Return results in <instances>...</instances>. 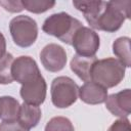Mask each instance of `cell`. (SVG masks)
I'll list each match as a JSON object with an SVG mask.
<instances>
[{
	"label": "cell",
	"mask_w": 131,
	"mask_h": 131,
	"mask_svg": "<svg viewBox=\"0 0 131 131\" xmlns=\"http://www.w3.org/2000/svg\"><path fill=\"white\" fill-rule=\"evenodd\" d=\"M9 31L13 42L23 48L33 45L38 37L37 23L28 15L13 17L9 23Z\"/></svg>",
	"instance_id": "obj_4"
},
{
	"label": "cell",
	"mask_w": 131,
	"mask_h": 131,
	"mask_svg": "<svg viewBox=\"0 0 131 131\" xmlns=\"http://www.w3.org/2000/svg\"><path fill=\"white\" fill-rule=\"evenodd\" d=\"M105 106L110 113L119 118H127L131 111V92L130 89H125L118 93H113L107 96Z\"/></svg>",
	"instance_id": "obj_10"
},
{
	"label": "cell",
	"mask_w": 131,
	"mask_h": 131,
	"mask_svg": "<svg viewBox=\"0 0 131 131\" xmlns=\"http://www.w3.org/2000/svg\"><path fill=\"white\" fill-rule=\"evenodd\" d=\"M44 131H75L72 122L66 117H54L50 119Z\"/></svg>",
	"instance_id": "obj_19"
},
{
	"label": "cell",
	"mask_w": 131,
	"mask_h": 131,
	"mask_svg": "<svg viewBox=\"0 0 131 131\" xmlns=\"http://www.w3.org/2000/svg\"><path fill=\"white\" fill-rule=\"evenodd\" d=\"M50 92L52 103L58 108H64L76 102L79 86L70 77L60 76L53 79Z\"/></svg>",
	"instance_id": "obj_5"
},
{
	"label": "cell",
	"mask_w": 131,
	"mask_h": 131,
	"mask_svg": "<svg viewBox=\"0 0 131 131\" xmlns=\"http://www.w3.org/2000/svg\"><path fill=\"white\" fill-rule=\"evenodd\" d=\"M6 53V41L2 33H0V57Z\"/></svg>",
	"instance_id": "obj_23"
},
{
	"label": "cell",
	"mask_w": 131,
	"mask_h": 131,
	"mask_svg": "<svg viewBox=\"0 0 131 131\" xmlns=\"http://www.w3.org/2000/svg\"><path fill=\"white\" fill-rule=\"evenodd\" d=\"M20 104L12 96L0 97V119L3 122L17 121Z\"/></svg>",
	"instance_id": "obj_15"
},
{
	"label": "cell",
	"mask_w": 131,
	"mask_h": 131,
	"mask_svg": "<svg viewBox=\"0 0 131 131\" xmlns=\"http://www.w3.org/2000/svg\"><path fill=\"white\" fill-rule=\"evenodd\" d=\"M72 45L77 52L76 54L87 57L94 56L99 49V36L94 30L82 26L76 31Z\"/></svg>",
	"instance_id": "obj_6"
},
{
	"label": "cell",
	"mask_w": 131,
	"mask_h": 131,
	"mask_svg": "<svg viewBox=\"0 0 131 131\" xmlns=\"http://www.w3.org/2000/svg\"><path fill=\"white\" fill-rule=\"evenodd\" d=\"M78 96L87 104H100L105 102L107 98V90L99 84L89 81L79 87Z\"/></svg>",
	"instance_id": "obj_11"
},
{
	"label": "cell",
	"mask_w": 131,
	"mask_h": 131,
	"mask_svg": "<svg viewBox=\"0 0 131 131\" xmlns=\"http://www.w3.org/2000/svg\"><path fill=\"white\" fill-rule=\"evenodd\" d=\"M107 131H131L130 122L127 118L119 119L110 126Z\"/></svg>",
	"instance_id": "obj_21"
},
{
	"label": "cell",
	"mask_w": 131,
	"mask_h": 131,
	"mask_svg": "<svg viewBox=\"0 0 131 131\" xmlns=\"http://www.w3.org/2000/svg\"><path fill=\"white\" fill-rule=\"evenodd\" d=\"M81 27L82 23L79 19L66 12H59L47 17L43 23L42 30L46 34L59 39L61 42L72 45L73 37L76 31Z\"/></svg>",
	"instance_id": "obj_3"
},
{
	"label": "cell",
	"mask_w": 131,
	"mask_h": 131,
	"mask_svg": "<svg viewBox=\"0 0 131 131\" xmlns=\"http://www.w3.org/2000/svg\"><path fill=\"white\" fill-rule=\"evenodd\" d=\"M103 1H73V5L80 10L90 27L96 30L98 16L104 6Z\"/></svg>",
	"instance_id": "obj_12"
},
{
	"label": "cell",
	"mask_w": 131,
	"mask_h": 131,
	"mask_svg": "<svg viewBox=\"0 0 131 131\" xmlns=\"http://www.w3.org/2000/svg\"><path fill=\"white\" fill-rule=\"evenodd\" d=\"M14 58L11 53H5L0 57V84L6 85L10 84L13 81L11 75V66Z\"/></svg>",
	"instance_id": "obj_17"
},
{
	"label": "cell",
	"mask_w": 131,
	"mask_h": 131,
	"mask_svg": "<svg viewBox=\"0 0 131 131\" xmlns=\"http://www.w3.org/2000/svg\"><path fill=\"white\" fill-rule=\"evenodd\" d=\"M21 3L24 9L33 13H43L55 5V1L46 0H24Z\"/></svg>",
	"instance_id": "obj_18"
},
{
	"label": "cell",
	"mask_w": 131,
	"mask_h": 131,
	"mask_svg": "<svg viewBox=\"0 0 131 131\" xmlns=\"http://www.w3.org/2000/svg\"><path fill=\"white\" fill-rule=\"evenodd\" d=\"M97 60V57L94 56H81L75 54L71 60V70L84 82L91 81V71L92 67Z\"/></svg>",
	"instance_id": "obj_13"
},
{
	"label": "cell",
	"mask_w": 131,
	"mask_h": 131,
	"mask_svg": "<svg viewBox=\"0 0 131 131\" xmlns=\"http://www.w3.org/2000/svg\"><path fill=\"white\" fill-rule=\"evenodd\" d=\"M125 67L117 58L107 57L97 59L92 67L91 81L99 84L105 89L115 87L125 77Z\"/></svg>",
	"instance_id": "obj_2"
},
{
	"label": "cell",
	"mask_w": 131,
	"mask_h": 131,
	"mask_svg": "<svg viewBox=\"0 0 131 131\" xmlns=\"http://www.w3.org/2000/svg\"><path fill=\"white\" fill-rule=\"evenodd\" d=\"M40 59L45 70L56 73L64 68L67 63V53L60 45L50 43L41 50Z\"/></svg>",
	"instance_id": "obj_8"
},
{
	"label": "cell",
	"mask_w": 131,
	"mask_h": 131,
	"mask_svg": "<svg viewBox=\"0 0 131 131\" xmlns=\"http://www.w3.org/2000/svg\"><path fill=\"white\" fill-rule=\"evenodd\" d=\"M11 75L14 81L23 85L36 79L41 74L35 59L30 56L21 55L13 60L11 66Z\"/></svg>",
	"instance_id": "obj_7"
},
{
	"label": "cell",
	"mask_w": 131,
	"mask_h": 131,
	"mask_svg": "<svg viewBox=\"0 0 131 131\" xmlns=\"http://www.w3.org/2000/svg\"><path fill=\"white\" fill-rule=\"evenodd\" d=\"M41 116H42V113L39 106L24 102L23 104H20V107H19L17 122L23 127L30 130L31 128H34L39 124Z\"/></svg>",
	"instance_id": "obj_14"
},
{
	"label": "cell",
	"mask_w": 131,
	"mask_h": 131,
	"mask_svg": "<svg viewBox=\"0 0 131 131\" xmlns=\"http://www.w3.org/2000/svg\"><path fill=\"white\" fill-rule=\"evenodd\" d=\"M0 5L6 11L13 12V13L14 12H20L24 9V6H23L21 1H18V0H13V1H10V0L0 1Z\"/></svg>",
	"instance_id": "obj_20"
},
{
	"label": "cell",
	"mask_w": 131,
	"mask_h": 131,
	"mask_svg": "<svg viewBox=\"0 0 131 131\" xmlns=\"http://www.w3.org/2000/svg\"><path fill=\"white\" fill-rule=\"evenodd\" d=\"M46 90H47L46 82L43 76L40 75L36 79L26 84H23L19 94L24 99V102L39 106L44 102L46 98Z\"/></svg>",
	"instance_id": "obj_9"
},
{
	"label": "cell",
	"mask_w": 131,
	"mask_h": 131,
	"mask_svg": "<svg viewBox=\"0 0 131 131\" xmlns=\"http://www.w3.org/2000/svg\"><path fill=\"white\" fill-rule=\"evenodd\" d=\"M113 52L118 57L125 68L131 66V55H130V38L120 37L116 39L113 43Z\"/></svg>",
	"instance_id": "obj_16"
},
{
	"label": "cell",
	"mask_w": 131,
	"mask_h": 131,
	"mask_svg": "<svg viewBox=\"0 0 131 131\" xmlns=\"http://www.w3.org/2000/svg\"><path fill=\"white\" fill-rule=\"evenodd\" d=\"M0 131H29V129L23 127L17 121H14L0 123Z\"/></svg>",
	"instance_id": "obj_22"
},
{
	"label": "cell",
	"mask_w": 131,
	"mask_h": 131,
	"mask_svg": "<svg viewBox=\"0 0 131 131\" xmlns=\"http://www.w3.org/2000/svg\"><path fill=\"white\" fill-rule=\"evenodd\" d=\"M130 0L107 1L104 3L96 25V30L114 33L118 31L125 19L130 17Z\"/></svg>",
	"instance_id": "obj_1"
}]
</instances>
